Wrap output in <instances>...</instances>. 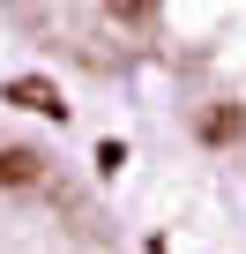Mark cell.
I'll list each match as a JSON object with an SVG mask.
<instances>
[{"mask_svg": "<svg viewBox=\"0 0 246 254\" xmlns=\"http://www.w3.org/2000/svg\"><path fill=\"white\" fill-rule=\"evenodd\" d=\"M0 254H119V239L45 150L0 142Z\"/></svg>", "mask_w": 246, "mask_h": 254, "instance_id": "2", "label": "cell"}, {"mask_svg": "<svg viewBox=\"0 0 246 254\" xmlns=\"http://www.w3.org/2000/svg\"><path fill=\"white\" fill-rule=\"evenodd\" d=\"M142 60L172 67L187 127L246 172V8H149Z\"/></svg>", "mask_w": 246, "mask_h": 254, "instance_id": "1", "label": "cell"}]
</instances>
